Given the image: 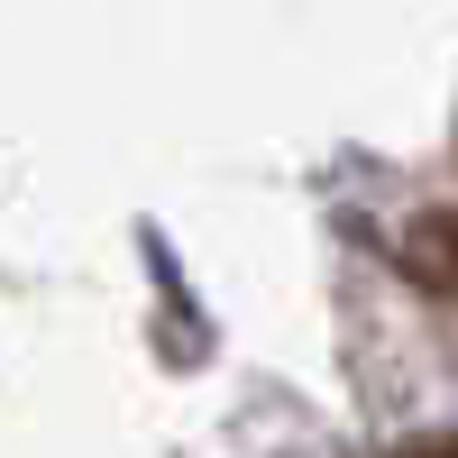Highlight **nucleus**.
Returning <instances> with one entry per match:
<instances>
[{
  "label": "nucleus",
  "instance_id": "obj_1",
  "mask_svg": "<svg viewBox=\"0 0 458 458\" xmlns=\"http://www.w3.org/2000/svg\"><path fill=\"white\" fill-rule=\"evenodd\" d=\"M403 276L431 293H458V211H431L403 229Z\"/></svg>",
  "mask_w": 458,
  "mask_h": 458
},
{
  "label": "nucleus",
  "instance_id": "obj_2",
  "mask_svg": "<svg viewBox=\"0 0 458 458\" xmlns=\"http://www.w3.org/2000/svg\"><path fill=\"white\" fill-rule=\"evenodd\" d=\"M394 458H458V431H431V440H412V449H394Z\"/></svg>",
  "mask_w": 458,
  "mask_h": 458
}]
</instances>
